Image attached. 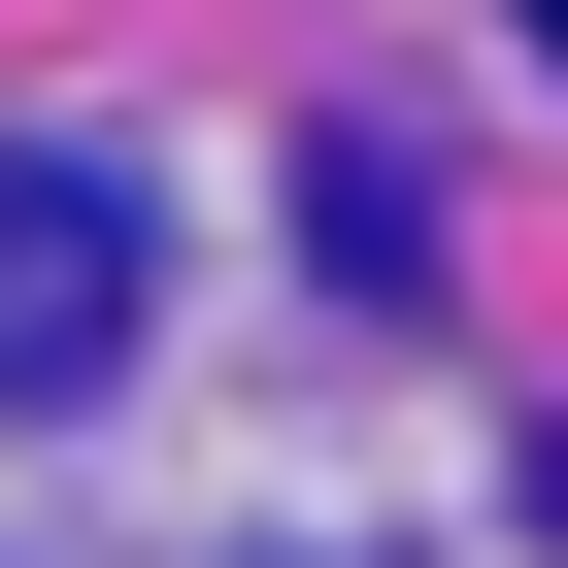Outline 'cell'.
Segmentation results:
<instances>
[{
  "label": "cell",
  "instance_id": "1",
  "mask_svg": "<svg viewBox=\"0 0 568 568\" xmlns=\"http://www.w3.org/2000/svg\"><path fill=\"white\" fill-rule=\"evenodd\" d=\"M101 368H134V168L0 134V402H101Z\"/></svg>",
  "mask_w": 568,
  "mask_h": 568
},
{
  "label": "cell",
  "instance_id": "2",
  "mask_svg": "<svg viewBox=\"0 0 568 568\" xmlns=\"http://www.w3.org/2000/svg\"><path fill=\"white\" fill-rule=\"evenodd\" d=\"M501 34H535V68H568V0H501Z\"/></svg>",
  "mask_w": 568,
  "mask_h": 568
}]
</instances>
